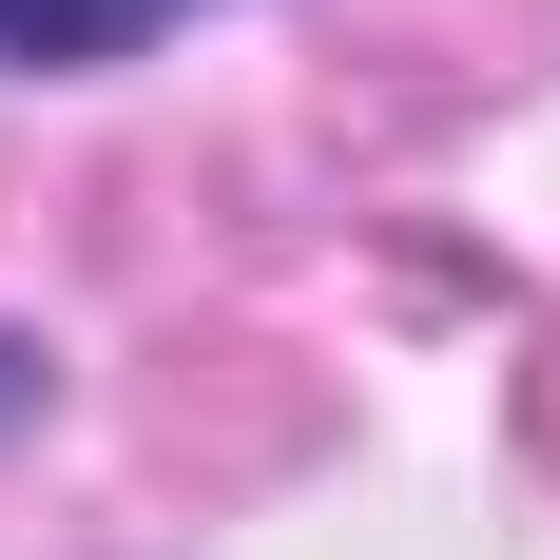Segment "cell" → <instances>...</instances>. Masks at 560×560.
<instances>
[{"label": "cell", "instance_id": "1", "mask_svg": "<svg viewBox=\"0 0 560 560\" xmlns=\"http://www.w3.org/2000/svg\"><path fill=\"white\" fill-rule=\"evenodd\" d=\"M155 20H194V0H0V58H39V78H78V58H136Z\"/></svg>", "mask_w": 560, "mask_h": 560}, {"label": "cell", "instance_id": "2", "mask_svg": "<svg viewBox=\"0 0 560 560\" xmlns=\"http://www.w3.org/2000/svg\"><path fill=\"white\" fill-rule=\"evenodd\" d=\"M20 406H39V348H20V329H0V425H20Z\"/></svg>", "mask_w": 560, "mask_h": 560}]
</instances>
